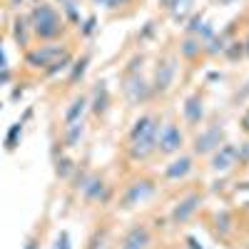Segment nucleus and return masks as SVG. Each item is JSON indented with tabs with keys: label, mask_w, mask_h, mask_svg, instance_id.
<instances>
[{
	"label": "nucleus",
	"mask_w": 249,
	"mask_h": 249,
	"mask_svg": "<svg viewBox=\"0 0 249 249\" xmlns=\"http://www.w3.org/2000/svg\"><path fill=\"white\" fill-rule=\"evenodd\" d=\"M157 132H160V120L155 115H142L130 130V157L147 160L157 150Z\"/></svg>",
	"instance_id": "1"
},
{
	"label": "nucleus",
	"mask_w": 249,
	"mask_h": 249,
	"mask_svg": "<svg viewBox=\"0 0 249 249\" xmlns=\"http://www.w3.org/2000/svg\"><path fill=\"white\" fill-rule=\"evenodd\" d=\"M33 30L37 37L43 40H53L62 33V18L57 15V10L48 3H40L33 10Z\"/></svg>",
	"instance_id": "2"
},
{
	"label": "nucleus",
	"mask_w": 249,
	"mask_h": 249,
	"mask_svg": "<svg viewBox=\"0 0 249 249\" xmlns=\"http://www.w3.org/2000/svg\"><path fill=\"white\" fill-rule=\"evenodd\" d=\"M182 142H184V137H182V132H179L177 124L170 122V124H162V127H160V132H157V150H160L162 155H175V152H179Z\"/></svg>",
	"instance_id": "3"
},
{
	"label": "nucleus",
	"mask_w": 249,
	"mask_h": 249,
	"mask_svg": "<svg viewBox=\"0 0 249 249\" xmlns=\"http://www.w3.org/2000/svg\"><path fill=\"white\" fill-rule=\"evenodd\" d=\"M222 137H224V130L219 127V124H212V127L202 130L195 137V155H210V152L219 150Z\"/></svg>",
	"instance_id": "4"
},
{
	"label": "nucleus",
	"mask_w": 249,
	"mask_h": 249,
	"mask_svg": "<svg viewBox=\"0 0 249 249\" xmlns=\"http://www.w3.org/2000/svg\"><path fill=\"white\" fill-rule=\"evenodd\" d=\"M175 72H177V65H175V57H162L155 68V80H152V88L157 92H167L175 82Z\"/></svg>",
	"instance_id": "5"
},
{
	"label": "nucleus",
	"mask_w": 249,
	"mask_h": 249,
	"mask_svg": "<svg viewBox=\"0 0 249 249\" xmlns=\"http://www.w3.org/2000/svg\"><path fill=\"white\" fill-rule=\"evenodd\" d=\"M152 192H155L152 182H147V179H137V182H132L127 190H124V195H122V199H120V207H122V210H130V207L144 202Z\"/></svg>",
	"instance_id": "6"
},
{
	"label": "nucleus",
	"mask_w": 249,
	"mask_h": 249,
	"mask_svg": "<svg viewBox=\"0 0 249 249\" xmlns=\"http://www.w3.org/2000/svg\"><path fill=\"white\" fill-rule=\"evenodd\" d=\"M242 152L237 144H219V150H214V157L210 162V167L214 172H227L230 167H234V164L239 162Z\"/></svg>",
	"instance_id": "7"
},
{
	"label": "nucleus",
	"mask_w": 249,
	"mask_h": 249,
	"mask_svg": "<svg viewBox=\"0 0 249 249\" xmlns=\"http://www.w3.org/2000/svg\"><path fill=\"white\" fill-rule=\"evenodd\" d=\"M199 204H202V195L199 192H192V195H187L184 199L177 202V207L172 210V224H184L187 219H190L197 210H199Z\"/></svg>",
	"instance_id": "8"
},
{
	"label": "nucleus",
	"mask_w": 249,
	"mask_h": 249,
	"mask_svg": "<svg viewBox=\"0 0 249 249\" xmlns=\"http://www.w3.org/2000/svg\"><path fill=\"white\" fill-rule=\"evenodd\" d=\"M124 95H127V100L132 102V105H140V102H144L150 97V88L137 72H130L127 82H124Z\"/></svg>",
	"instance_id": "9"
},
{
	"label": "nucleus",
	"mask_w": 249,
	"mask_h": 249,
	"mask_svg": "<svg viewBox=\"0 0 249 249\" xmlns=\"http://www.w3.org/2000/svg\"><path fill=\"white\" fill-rule=\"evenodd\" d=\"M150 247V232H147V227H132V230L124 234L122 239V247L120 249H147Z\"/></svg>",
	"instance_id": "10"
},
{
	"label": "nucleus",
	"mask_w": 249,
	"mask_h": 249,
	"mask_svg": "<svg viewBox=\"0 0 249 249\" xmlns=\"http://www.w3.org/2000/svg\"><path fill=\"white\" fill-rule=\"evenodd\" d=\"M190 170H192V157L182 155V157L172 160L167 167H164V177L167 179H182V177L190 175Z\"/></svg>",
	"instance_id": "11"
},
{
	"label": "nucleus",
	"mask_w": 249,
	"mask_h": 249,
	"mask_svg": "<svg viewBox=\"0 0 249 249\" xmlns=\"http://www.w3.org/2000/svg\"><path fill=\"white\" fill-rule=\"evenodd\" d=\"M202 117H204V105H202V97H199V95L187 97V102H184V120L190 122V124H197Z\"/></svg>",
	"instance_id": "12"
},
{
	"label": "nucleus",
	"mask_w": 249,
	"mask_h": 249,
	"mask_svg": "<svg viewBox=\"0 0 249 249\" xmlns=\"http://www.w3.org/2000/svg\"><path fill=\"white\" fill-rule=\"evenodd\" d=\"M60 53H62V48H43V50H35V53L28 55V65L45 68V65H50V60H53L55 55H60Z\"/></svg>",
	"instance_id": "13"
},
{
	"label": "nucleus",
	"mask_w": 249,
	"mask_h": 249,
	"mask_svg": "<svg viewBox=\"0 0 249 249\" xmlns=\"http://www.w3.org/2000/svg\"><path fill=\"white\" fill-rule=\"evenodd\" d=\"M82 192H85L88 202H100L102 195H105V182H102L100 177H90L88 184H82Z\"/></svg>",
	"instance_id": "14"
},
{
	"label": "nucleus",
	"mask_w": 249,
	"mask_h": 249,
	"mask_svg": "<svg viewBox=\"0 0 249 249\" xmlns=\"http://www.w3.org/2000/svg\"><path fill=\"white\" fill-rule=\"evenodd\" d=\"M202 50H204V43H202V40H199L197 35L184 37V40H182V45H179V55H182V57H187V60L197 57Z\"/></svg>",
	"instance_id": "15"
},
{
	"label": "nucleus",
	"mask_w": 249,
	"mask_h": 249,
	"mask_svg": "<svg viewBox=\"0 0 249 249\" xmlns=\"http://www.w3.org/2000/svg\"><path fill=\"white\" fill-rule=\"evenodd\" d=\"M85 105H88V97H82V95L72 100V105L65 112V127H68V124H72V122H80L82 112H85Z\"/></svg>",
	"instance_id": "16"
},
{
	"label": "nucleus",
	"mask_w": 249,
	"mask_h": 249,
	"mask_svg": "<svg viewBox=\"0 0 249 249\" xmlns=\"http://www.w3.org/2000/svg\"><path fill=\"white\" fill-rule=\"evenodd\" d=\"M192 3H195V0H162V5L172 13V18H175V20L184 18V13L192 8Z\"/></svg>",
	"instance_id": "17"
},
{
	"label": "nucleus",
	"mask_w": 249,
	"mask_h": 249,
	"mask_svg": "<svg viewBox=\"0 0 249 249\" xmlns=\"http://www.w3.org/2000/svg\"><path fill=\"white\" fill-rule=\"evenodd\" d=\"M82 120L80 122H72V124H68V135H65V142H68V147H75V144L80 142V137H82Z\"/></svg>",
	"instance_id": "18"
},
{
	"label": "nucleus",
	"mask_w": 249,
	"mask_h": 249,
	"mask_svg": "<svg viewBox=\"0 0 249 249\" xmlns=\"http://www.w3.org/2000/svg\"><path fill=\"white\" fill-rule=\"evenodd\" d=\"M224 53H227V57H230V60H237V57L244 55V43H232L230 48H224Z\"/></svg>",
	"instance_id": "19"
},
{
	"label": "nucleus",
	"mask_w": 249,
	"mask_h": 249,
	"mask_svg": "<svg viewBox=\"0 0 249 249\" xmlns=\"http://www.w3.org/2000/svg\"><path fill=\"white\" fill-rule=\"evenodd\" d=\"M85 65H88V57H82L80 62H77V68H75V72H72V80H77L82 72H85Z\"/></svg>",
	"instance_id": "20"
},
{
	"label": "nucleus",
	"mask_w": 249,
	"mask_h": 249,
	"mask_svg": "<svg viewBox=\"0 0 249 249\" xmlns=\"http://www.w3.org/2000/svg\"><path fill=\"white\" fill-rule=\"evenodd\" d=\"M130 0H105V8H110V10H117L120 5H127Z\"/></svg>",
	"instance_id": "21"
},
{
	"label": "nucleus",
	"mask_w": 249,
	"mask_h": 249,
	"mask_svg": "<svg viewBox=\"0 0 249 249\" xmlns=\"http://www.w3.org/2000/svg\"><path fill=\"white\" fill-rule=\"evenodd\" d=\"M204 25H202V15H195L192 18V25H190V33H197V30H202Z\"/></svg>",
	"instance_id": "22"
},
{
	"label": "nucleus",
	"mask_w": 249,
	"mask_h": 249,
	"mask_svg": "<svg viewBox=\"0 0 249 249\" xmlns=\"http://www.w3.org/2000/svg\"><path fill=\"white\" fill-rule=\"evenodd\" d=\"M68 172H70V162H68V160H62V162H60V167H57V175H60V177H68Z\"/></svg>",
	"instance_id": "23"
},
{
	"label": "nucleus",
	"mask_w": 249,
	"mask_h": 249,
	"mask_svg": "<svg viewBox=\"0 0 249 249\" xmlns=\"http://www.w3.org/2000/svg\"><path fill=\"white\" fill-rule=\"evenodd\" d=\"M242 130H244V132H249V110L242 115Z\"/></svg>",
	"instance_id": "24"
},
{
	"label": "nucleus",
	"mask_w": 249,
	"mask_h": 249,
	"mask_svg": "<svg viewBox=\"0 0 249 249\" xmlns=\"http://www.w3.org/2000/svg\"><path fill=\"white\" fill-rule=\"evenodd\" d=\"M25 249H37V239H35V237H30V239H28V244H25Z\"/></svg>",
	"instance_id": "25"
},
{
	"label": "nucleus",
	"mask_w": 249,
	"mask_h": 249,
	"mask_svg": "<svg viewBox=\"0 0 249 249\" xmlns=\"http://www.w3.org/2000/svg\"><path fill=\"white\" fill-rule=\"evenodd\" d=\"M239 152H242L244 157H249V144H244V150H239Z\"/></svg>",
	"instance_id": "26"
},
{
	"label": "nucleus",
	"mask_w": 249,
	"mask_h": 249,
	"mask_svg": "<svg viewBox=\"0 0 249 249\" xmlns=\"http://www.w3.org/2000/svg\"><path fill=\"white\" fill-rule=\"evenodd\" d=\"M244 55L249 57V37H247V43H244Z\"/></svg>",
	"instance_id": "27"
},
{
	"label": "nucleus",
	"mask_w": 249,
	"mask_h": 249,
	"mask_svg": "<svg viewBox=\"0 0 249 249\" xmlns=\"http://www.w3.org/2000/svg\"><path fill=\"white\" fill-rule=\"evenodd\" d=\"M234 0H219V5H232Z\"/></svg>",
	"instance_id": "28"
},
{
	"label": "nucleus",
	"mask_w": 249,
	"mask_h": 249,
	"mask_svg": "<svg viewBox=\"0 0 249 249\" xmlns=\"http://www.w3.org/2000/svg\"><path fill=\"white\" fill-rule=\"evenodd\" d=\"M0 68H5V57H3V53H0Z\"/></svg>",
	"instance_id": "29"
},
{
	"label": "nucleus",
	"mask_w": 249,
	"mask_h": 249,
	"mask_svg": "<svg viewBox=\"0 0 249 249\" xmlns=\"http://www.w3.org/2000/svg\"><path fill=\"white\" fill-rule=\"evenodd\" d=\"M92 3H105V0H92Z\"/></svg>",
	"instance_id": "30"
}]
</instances>
